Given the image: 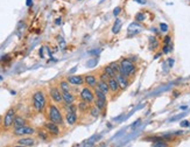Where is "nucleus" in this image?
Segmentation results:
<instances>
[{"label": "nucleus", "instance_id": "4468645a", "mask_svg": "<svg viewBox=\"0 0 190 147\" xmlns=\"http://www.w3.org/2000/svg\"><path fill=\"white\" fill-rule=\"evenodd\" d=\"M91 103H89V102H86V101H83V99H81V102L78 103V105H77V109L81 111V112H83V113H86V112H89L90 111V109H91V105H90Z\"/></svg>", "mask_w": 190, "mask_h": 147}, {"label": "nucleus", "instance_id": "1a4fd4ad", "mask_svg": "<svg viewBox=\"0 0 190 147\" xmlns=\"http://www.w3.org/2000/svg\"><path fill=\"white\" fill-rule=\"evenodd\" d=\"M67 81L72 85H82V84H84V76L71 75V76L67 77Z\"/></svg>", "mask_w": 190, "mask_h": 147}, {"label": "nucleus", "instance_id": "2f4dec72", "mask_svg": "<svg viewBox=\"0 0 190 147\" xmlns=\"http://www.w3.org/2000/svg\"><path fill=\"white\" fill-rule=\"evenodd\" d=\"M189 125H190V123H189L188 120H183V122L181 123V126H182V127H188Z\"/></svg>", "mask_w": 190, "mask_h": 147}, {"label": "nucleus", "instance_id": "f257e3e1", "mask_svg": "<svg viewBox=\"0 0 190 147\" xmlns=\"http://www.w3.org/2000/svg\"><path fill=\"white\" fill-rule=\"evenodd\" d=\"M46 105H47V101H46L44 92L41 91V90L35 91L34 95H33V106H34V109L38 112H42L44 110Z\"/></svg>", "mask_w": 190, "mask_h": 147}, {"label": "nucleus", "instance_id": "6e6552de", "mask_svg": "<svg viewBox=\"0 0 190 147\" xmlns=\"http://www.w3.org/2000/svg\"><path fill=\"white\" fill-rule=\"evenodd\" d=\"M116 79L118 81V84H119V88H120V90H126L128 88L130 83L127 81V77L121 75V74H117L116 75Z\"/></svg>", "mask_w": 190, "mask_h": 147}, {"label": "nucleus", "instance_id": "393cba45", "mask_svg": "<svg viewBox=\"0 0 190 147\" xmlns=\"http://www.w3.org/2000/svg\"><path fill=\"white\" fill-rule=\"evenodd\" d=\"M110 66H111V68L117 72V74H119V71H120V68H121V66H120V63H118V62H112V63H110Z\"/></svg>", "mask_w": 190, "mask_h": 147}, {"label": "nucleus", "instance_id": "a878e982", "mask_svg": "<svg viewBox=\"0 0 190 147\" xmlns=\"http://www.w3.org/2000/svg\"><path fill=\"white\" fill-rule=\"evenodd\" d=\"M110 78H111V77H110V76H109L106 72H104V71H103V72L100 74V76H99V79H102V81H105V82H107Z\"/></svg>", "mask_w": 190, "mask_h": 147}, {"label": "nucleus", "instance_id": "4be33fe9", "mask_svg": "<svg viewBox=\"0 0 190 147\" xmlns=\"http://www.w3.org/2000/svg\"><path fill=\"white\" fill-rule=\"evenodd\" d=\"M59 89L61 91H70V83L68 81L59 82Z\"/></svg>", "mask_w": 190, "mask_h": 147}, {"label": "nucleus", "instance_id": "c756f323", "mask_svg": "<svg viewBox=\"0 0 190 147\" xmlns=\"http://www.w3.org/2000/svg\"><path fill=\"white\" fill-rule=\"evenodd\" d=\"M144 19H145V15H144L142 13H140V14H138V15L135 16V20H137V21H142Z\"/></svg>", "mask_w": 190, "mask_h": 147}, {"label": "nucleus", "instance_id": "9d476101", "mask_svg": "<svg viewBox=\"0 0 190 147\" xmlns=\"http://www.w3.org/2000/svg\"><path fill=\"white\" fill-rule=\"evenodd\" d=\"M97 77L94 76V75H92V74H90V75H86V76H84V83L87 85V86H90V88H94L97 85Z\"/></svg>", "mask_w": 190, "mask_h": 147}, {"label": "nucleus", "instance_id": "f704fd0d", "mask_svg": "<svg viewBox=\"0 0 190 147\" xmlns=\"http://www.w3.org/2000/svg\"><path fill=\"white\" fill-rule=\"evenodd\" d=\"M173 63H174V61L170 58V60H169V66H170V67H173Z\"/></svg>", "mask_w": 190, "mask_h": 147}, {"label": "nucleus", "instance_id": "ddd939ff", "mask_svg": "<svg viewBox=\"0 0 190 147\" xmlns=\"http://www.w3.org/2000/svg\"><path fill=\"white\" fill-rule=\"evenodd\" d=\"M44 126H46V129L51 133V134H55V135H57L58 133H59V129H58V125L57 124H55L54 122H48V123H46L44 124Z\"/></svg>", "mask_w": 190, "mask_h": 147}, {"label": "nucleus", "instance_id": "c85d7f7f", "mask_svg": "<svg viewBox=\"0 0 190 147\" xmlns=\"http://www.w3.org/2000/svg\"><path fill=\"white\" fill-rule=\"evenodd\" d=\"M160 28L162 32H168V26L166 23H160Z\"/></svg>", "mask_w": 190, "mask_h": 147}, {"label": "nucleus", "instance_id": "7c9ffc66", "mask_svg": "<svg viewBox=\"0 0 190 147\" xmlns=\"http://www.w3.org/2000/svg\"><path fill=\"white\" fill-rule=\"evenodd\" d=\"M121 12V8L120 7H116L114 8V11H113V15L114 16H117V15H119V13Z\"/></svg>", "mask_w": 190, "mask_h": 147}, {"label": "nucleus", "instance_id": "dca6fc26", "mask_svg": "<svg viewBox=\"0 0 190 147\" xmlns=\"http://www.w3.org/2000/svg\"><path fill=\"white\" fill-rule=\"evenodd\" d=\"M16 145L20 146H34L35 145V140L33 138H21L16 141Z\"/></svg>", "mask_w": 190, "mask_h": 147}, {"label": "nucleus", "instance_id": "aec40b11", "mask_svg": "<svg viewBox=\"0 0 190 147\" xmlns=\"http://www.w3.org/2000/svg\"><path fill=\"white\" fill-rule=\"evenodd\" d=\"M93 92H94V96H96V98H99V99H103V101H106V94H104L102 90H99L97 86L93 88Z\"/></svg>", "mask_w": 190, "mask_h": 147}, {"label": "nucleus", "instance_id": "f3484780", "mask_svg": "<svg viewBox=\"0 0 190 147\" xmlns=\"http://www.w3.org/2000/svg\"><path fill=\"white\" fill-rule=\"evenodd\" d=\"M99 90H102L104 94H109L110 92V86H109V83L107 82H105V81H102V79H99L98 82H97V85H96Z\"/></svg>", "mask_w": 190, "mask_h": 147}, {"label": "nucleus", "instance_id": "a211bd4d", "mask_svg": "<svg viewBox=\"0 0 190 147\" xmlns=\"http://www.w3.org/2000/svg\"><path fill=\"white\" fill-rule=\"evenodd\" d=\"M93 105H96L102 112H105V111H106V107H107L106 101H103V99H99V98H94Z\"/></svg>", "mask_w": 190, "mask_h": 147}, {"label": "nucleus", "instance_id": "0eeeda50", "mask_svg": "<svg viewBox=\"0 0 190 147\" xmlns=\"http://www.w3.org/2000/svg\"><path fill=\"white\" fill-rule=\"evenodd\" d=\"M49 94H50V97L54 102L56 103H62L63 102V97H62V91H59L57 88L55 86H51L49 89Z\"/></svg>", "mask_w": 190, "mask_h": 147}, {"label": "nucleus", "instance_id": "9b49d317", "mask_svg": "<svg viewBox=\"0 0 190 147\" xmlns=\"http://www.w3.org/2000/svg\"><path fill=\"white\" fill-rule=\"evenodd\" d=\"M109 86H110V92L112 94H117L119 90H120V88H119V84H118V81L116 79V77H111L109 81Z\"/></svg>", "mask_w": 190, "mask_h": 147}, {"label": "nucleus", "instance_id": "423d86ee", "mask_svg": "<svg viewBox=\"0 0 190 147\" xmlns=\"http://www.w3.org/2000/svg\"><path fill=\"white\" fill-rule=\"evenodd\" d=\"M79 96H81V99L86 101L89 103H93L94 98H96V96H94V92H93V90L91 89V88H83Z\"/></svg>", "mask_w": 190, "mask_h": 147}, {"label": "nucleus", "instance_id": "72a5a7b5", "mask_svg": "<svg viewBox=\"0 0 190 147\" xmlns=\"http://www.w3.org/2000/svg\"><path fill=\"white\" fill-rule=\"evenodd\" d=\"M135 1H138L139 4H142V5L146 4V0H135Z\"/></svg>", "mask_w": 190, "mask_h": 147}, {"label": "nucleus", "instance_id": "b1692460", "mask_svg": "<svg viewBox=\"0 0 190 147\" xmlns=\"http://www.w3.org/2000/svg\"><path fill=\"white\" fill-rule=\"evenodd\" d=\"M104 72H106L110 77H116V75H117V72L111 68V66L109 64V66H106L105 68H104Z\"/></svg>", "mask_w": 190, "mask_h": 147}, {"label": "nucleus", "instance_id": "f03ea898", "mask_svg": "<svg viewBox=\"0 0 190 147\" xmlns=\"http://www.w3.org/2000/svg\"><path fill=\"white\" fill-rule=\"evenodd\" d=\"M48 118L50 122H54L57 125H63V117L61 111L57 109L56 105H50L49 110H48Z\"/></svg>", "mask_w": 190, "mask_h": 147}, {"label": "nucleus", "instance_id": "39448f33", "mask_svg": "<svg viewBox=\"0 0 190 147\" xmlns=\"http://www.w3.org/2000/svg\"><path fill=\"white\" fill-rule=\"evenodd\" d=\"M14 119H15V110L12 107V109H10V110L6 112V114L4 116V122H3L4 127H5V129L11 127V126L13 125V123H14Z\"/></svg>", "mask_w": 190, "mask_h": 147}, {"label": "nucleus", "instance_id": "7ed1b4c3", "mask_svg": "<svg viewBox=\"0 0 190 147\" xmlns=\"http://www.w3.org/2000/svg\"><path fill=\"white\" fill-rule=\"evenodd\" d=\"M120 66H121V68H120L119 74H121L126 77H128L131 74L135 72V66L131 60H128V58H124V60H121Z\"/></svg>", "mask_w": 190, "mask_h": 147}, {"label": "nucleus", "instance_id": "2eb2a0df", "mask_svg": "<svg viewBox=\"0 0 190 147\" xmlns=\"http://www.w3.org/2000/svg\"><path fill=\"white\" fill-rule=\"evenodd\" d=\"M66 120L69 125H74L77 120V116H76V112L74 111H67L66 113Z\"/></svg>", "mask_w": 190, "mask_h": 147}, {"label": "nucleus", "instance_id": "bb28decb", "mask_svg": "<svg viewBox=\"0 0 190 147\" xmlns=\"http://www.w3.org/2000/svg\"><path fill=\"white\" fill-rule=\"evenodd\" d=\"M153 146H155V147H157V146H159V147H166V146H167V144H166V142H163V141H157V142H154V144H153Z\"/></svg>", "mask_w": 190, "mask_h": 147}, {"label": "nucleus", "instance_id": "f8f14e48", "mask_svg": "<svg viewBox=\"0 0 190 147\" xmlns=\"http://www.w3.org/2000/svg\"><path fill=\"white\" fill-rule=\"evenodd\" d=\"M62 97H63V102L66 104H72L76 99L75 95L71 94V91H62Z\"/></svg>", "mask_w": 190, "mask_h": 147}, {"label": "nucleus", "instance_id": "6ab92c4d", "mask_svg": "<svg viewBox=\"0 0 190 147\" xmlns=\"http://www.w3.org/2000/svg\"><path fill=\"white\" fill-rule=\"evenodd\" d=\"M26 119L23 118V117H21V116H15V119H14V123H13V126H14V129L15 127H20V126H23V125H26Z\"/></svg>", "mask_w": 190, "mask_h": 147}, {"label": "nucleus", "instance_id": "20e7f679", "mask_svg": "<svg viewBox=\"0 0 190 147\" xmlns=\"http://www.w3.org/2000/svg\"><path fill=\"white\" fill-rule=\"evenodd\" d=\"M35 133V130L30 126H27V125H23V126H20V127H15L14 131H13V134L14 135H18V137H23V135H31Z\"/></svg>", "mask_w": 190, "mask_h": 147}, {"label": "nucleus", "instance_id": "5701e85b", "mask_svg": "<svg viewBox=\"0 0 190 147\" xmlns=\"http://www.w3.org/2000/svg\"><path fill=\"white\" fill-rule=\"evenodd\" d=\"M120 28H121V20L117 19L116 22H114V26H113V28H112V33H113V34H117V33L120 31Z\"/></svg>", "mask_w": 190, "mask_h": 147}, {"label": "nucleus", "instance_id": "c9c22d12", "mask_svg": "<svg viewBox=\"0 0 190 147\" xmlns=\"http://www.w3.org/2000/svg\"><path fill=\"white\" fill-rule=\"evenodd\" d=\"M31 5V0H27V6H30Z\"/></svg>", "mask_w": 190, "mask_h": 147}, {"label": "nucleus", "instance_id": "473e14b6", "mask_svg": "<svg viewBox=\"0 0 190 147\" xmlns=\"http://www.w3.org/2000/svg\"><path fill=\"white\" fill-rule=\"evenodd\" d=\"M169 42H170V38H169V36H166V39H165V44H169Z\"/></svg>", "mask_w": 190, "mask_h": 147}, {"label": "nucleus", "instance_id": "412c9836", "mask_svg": "<svg viewBox=\"0 0 190 147\" xmlns=\"http://www.w3.org/2000/svg\"><path fill=\"white\" fill-rule=\"evenodd\" d=\"M90 114L92 116V117H94V118H97V117H99L100 116V113H102V111L96 106V105H93V106H91V109H90Z\"/></svg>", "mask_w": 190, "mask_h": 147}, {"label": "nucleus", "instance_id": "cd10ccee", "mask_svg": "<svg viewBox=\"0 0 190 147\" xmlns=\"http://www.w3.org/2000/svg\"><path fill=\"white\" fill-rule=\"evenodd\" d=\"M38 134H39V137H40L41 139H43V140H47V134H46V132L39 131V132H38Z\"/></svg>", "mask_w": 190, "mask_h": 147}]
</instances>
